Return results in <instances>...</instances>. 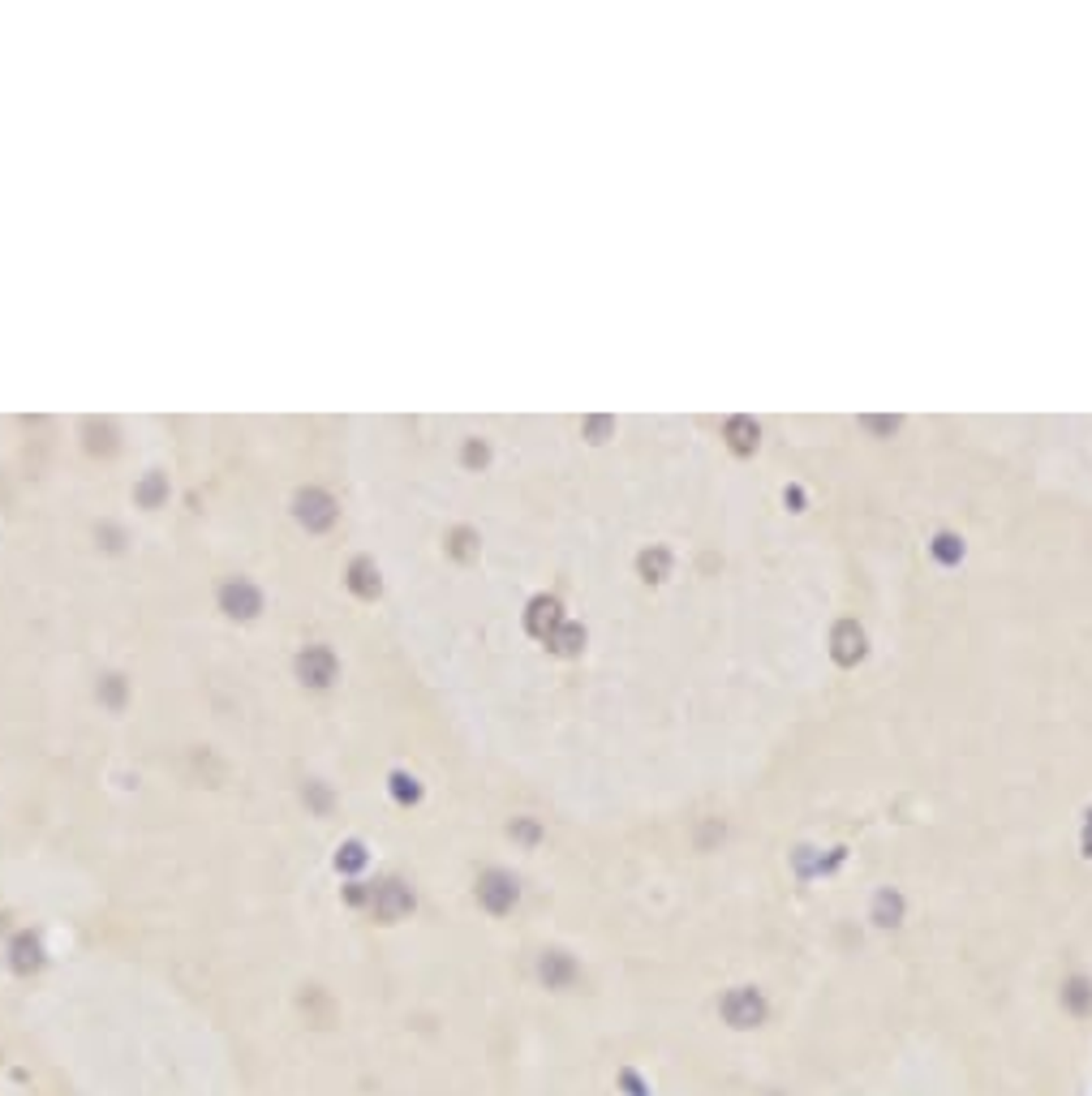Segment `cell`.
Returning a JSON list of instances; mask_svg holds the SVG:
<instances>
[{
  "mask_svg": "<svg viewBox=\"0 0 1092 1096\" xmlns=\"http://www.w3.org/2000/svg\"><path fill=\"white\" fill-rule=\"evenodd\" d=\"M719 1010H722V1019H727L736 1032H749V1028H761V1023H766V998H761L753 985H736V989H727V993H722V1002H719Z\"/></svg>",
  "mask_w": 1092,
  "mask_h": 1096,
  "instance_id": "1",
  "label": "cell"
},
{
  "mask_svg": "<svg viewBox=\"0 0 1092 1096\" xmlns=\"http://www.w3.org/2000/svg\"><path fill=\"white\" fill-rule=\"evenodd\" d=\"M517 894H521L517 877L504 873V869H490V873L478 877V903L487 907V912H495V916L512 912V907H517Z\"/></svg>",
  "mask_w": 1092,
  "mask_h": 1096,
  "instance_id": "2",
  "label": "cell"
},
{
  "mask_svg": "<svg viewBox=\"0 0 1092 1096\" xmlns=\"http://www.w3.org/2000/svg\"><path fill=\"white\" fill-rule=\"evenodd\" d=\"M371 903H374V916H379V921H388V924L405 921V916L413 912V890H409V886H400V882H383L379 890H374Z\"/></svg>",
  "mask_w": 1092,
  "mask_h": 1096,
  "instance_id": "3",
  "label": "cell"
},
{
  "mask_svg": "<svg viewBox=\"0 0 1092 1096\" xmlns=\"http://www.w3.org/2000/svg\"><path fill=\"white\" fill-rule=\"evenodd\" d=\"M538 976H542L546 989H572L576 976H581V968H576L572 955H564V951H542V959H538Z\"/></svg>",
  "mask_w": 1092,
  "mask_h": 1096,
  "instance_id": "4",
  "label": "cell"
},
{
  "mask_svg": "<svg viewBox=\"0 0 1092 1096\" xmlns=\"http://www.w3.org/2000/svg\"><path fill=\"white\" fill-rule=\"evenodd\" d=\"M830 654H835V662H839V667H852V662H860V658H865V632H860L852 620H843L839 628L830 632Z\"/></svg>",
  "mask_w": 1092,
  "mask_h": 1096,
  "instance_id": "5",
  "label": "cell"
},
{
  "mask_svg": "<svg viewBox=\"0 0 1092 1096\" xmlns=\"http://www.w3.org/2000/svg\"><path fill=\"white\" fill-rule=\"evenodd\" d=\"M297 516H302L310 529H327L332 516H336V507H332V499L323 495V490H306V495H297Z\"/></svg>",
  "mask_w": 1092,
  "mask_h": 1096,
  "instance_id": "6",
  "label": "cell"
},
{
  "mask_svg": "<svg viewBox=\"0 0 1092 1096\" xmlns=\"http://www.w3.org/2000/svg\"><path fill=\"white\" fill-rule=\"evenodd\" d=\"M297 671H302L306 684L323 689V684H332V679H336V658L327 650H306L302 662H297Z\"/></svg>",
  "mask_w": 1092,
  "mask_h": 1096,
  "instance_id": "7",
  "label": "cell"
},
{
  "mask_svg": "<svg viewBox=\"0 0 1092 1096\" xmlns=\"http://www.w3.org/2000/svg\"><path fill=\"white\" fill-rule=\"evenodd\" d=\"M220 602H224L228 615H241V620L258 611V593H254V585H245V581H228L224 593H220Z\"/></svg>",
  "mask_w": 1092,
  "mask_h": 1096,
  "instance_id": "8",
  "label": "cell"
},
{
  "mask_svg": "<svg viewBox=\"0 0 1092 1096\" xmlns=\"http://www.w3.org/2000/svg\"><path fill=\"white\" fill-rule=\"evenodd\" d=\"M1063 1006L1071 1010V1015H1080V1019L1092 1015V980L1088 976L1063 980Z\"/></svg>",
  "mask_w": 1092,
  "mask_h": 1096,
  "instance_id": "9",
  "label": "cell"
},
{
  "mask_svg": "<svg viewBox=\"0 0 1092 1096\" xmlns=\"http://www.w3.org/2000/svg\"><path fill=\"white\" fill-rule=\"evenodd\" d=\"M555 628H559V602L538 598L534 606H529V632H534V637H551Z\"/></svg>",
  "mask_w": 1092,
  "mask_h": 1096,
  "instance_id": "10",
  "label": "cell"
},
{
  "mask_svg": "<svg viewBox=\"0 0 1092 1096\" xmlns=\"http://www.w3.org/2000/svg\"><path fill=\"white\" fill-rule=\"evenodd\" d=\"M899 921H903V894H899V890H878V899H873V924L895 929Z\"/></svg>",
  "mask_w": 1092,
  "mask_h": 1096,
  "instance_id": "11",
  "label": "cell"
},
{
  "mask_svg": "<svg viewBox=\"0 0 1092 1096\" xmlns=\"http://www.w3.org/2000/svg\"><path fill=\"white\" fill-rule=\"evenodd\" d=\"M727 443H732V452H753L757 447V422L732 418L727 422Z\"/></svg>",
  "mask_w": 1092,
  "mask_h": 1096,
  "instance_id": "12",
  "label": "cell"
},
{
  "mask_svg": "<svg viewBox=\"0 0 1092 1096\" xmlns=\"http://www.w3.org/2000/svg\"><path fill=\"white\" fill-rule=\"evenodd\" d=\"M13 968H18V971H35V968H40V941L22 933V938L13 941Z\"/></svg>",
  "mask_w": 1092,
  "mask_h": 1096,
  "instance_id": "13",
  "label": "cell"
},
{
  "mask_svg": "<svg viewBox=\"0 0 1092 1096\" xmlns=\"http://www.w3.org/2000/svg\"><path fill=\"white\" fill-rule=\"evenodd\" d=\"M551 645H555V654H576L586 645V632L576 628V623H559V628L551 632Z\"/></svg>",
  "mask_w": 1092,
  "mask_h": 1096,
  "instance_id": "14",
  "label": "cell"
},
{
  "mask_svg": "<svg viewBox=\"0 0 1092 1096\" xmlns=\"http://www.w3.org/2000/svg\"><path fill=\"white\" fill-rule=\"evenodd\" d=\"M641 573H645V581H663V576L671 573V555H667L663 546L645 551V555H641Z\"/></svg>",
  "mask_w": 1092,
  "mask_h": 1096,
  "instance_id": "15",
  "label": "cell"
},
{
  "mask_svg": "<svg viewBox=\"0 0 1092 1096\" xmlns=\"http://www.w3.org/2000/svg\"><path fill=\"white\" fill-rule=\"evenodd\" d=\"M349 585H353V590L361 593V598H371V593L379 590V576H374V568H371V563H366V559H357V563H353V576H349Z\"/></svg>",
  "mask_w": 1092,
  "mask_h": 1096,
  "instance_id": "16",
  "label": "cell"
},
{
  "mask_svg": "<svg viewBox=\"0 0 1092 1096\" xmlns=\"http://www.w3.org/2000/svg\"><path fill=\"white\" fill-rule=\"evenodd\" d=\"M934 555L942 563H959V559H964V542H959L955 534H937L934 538Z\"/></svg>",
  "mask_w": 1092,
  "mask_h": 1096,
  "instance_id": "17",
  "label": "cell"
},
{
  "mask_svg": "<svg viewBox=\"0 0 1092 1096\" xmlns=\"http://www.w3.org/2000/svg\"><path fill=\"white\" fill-rule=\"evenodd\" d=\"M391 783H396V796H400V800H418V787H413V778L396 774V778H391Z\"/></svg>",
  "mask_w": 1092,
  "mask_h": 1096,
  "instance_id": "18",
  "label": "cell"
},
{
  "mask_svg": "<svg viewBox=\"0 0 1092 1096\" xmlns=\"http://www.w3.org/2000/svg\"><path fill=\"white\" fill-rule=\"evenodd\" d=\"M361 860H366V855H361V847H357V843H349V847H344V855H340V864H344V869H357Z\"/></svg>",
  "mask_w": 1092,
  "mask_h": 1096,
  "instance_id": "19",
  "label": "cell"
},
{
  "mask_svg": "<svg viewBox=\"0 0 1092 1096\" xmlns=\"http://www.w3.org/2000/svg\"><path fill=\"white\" fill-rule=\"evenodd\" d=\"M512 835L525 839V843H534V839H538V825L534 822H517V825H512Z\"/></svg>",
  "mask_w": 1092,
  "mask_h": 1096,
  "instance_id": "20",
  "label": "cell"
},
{
  "mask_svg": "<svg viewBox=\"0 0 1092 1096\" xmlns=\"http://www.w3.org/2000/svg\"><path fill=\"white\" fill-rule=\"evenodd\" d=\"M465 460H469V465H473V460L482 465V460H487V447H482V443H469L465 447Z\"/></svg>",
  "mask_w": 1092,
  "mask_h": 1096,
  "instance_id": "21",
  "label": "cell"
},
{
  "mask_svg": "<svg viewBox=\"0 0 1092 1096\" xmlns=\"http://www.w3.org/2000/svg\"><path fill=\"white\" fill-rule=\"evenodd\" d=\"M1084 855H1092V813H1088V830H1084Z\"/></svg>",
  "mask_w": 1092,
  "mask_h": 1096,
  "instance_id": "22",
  "label": "cell"
}]
</instances>
